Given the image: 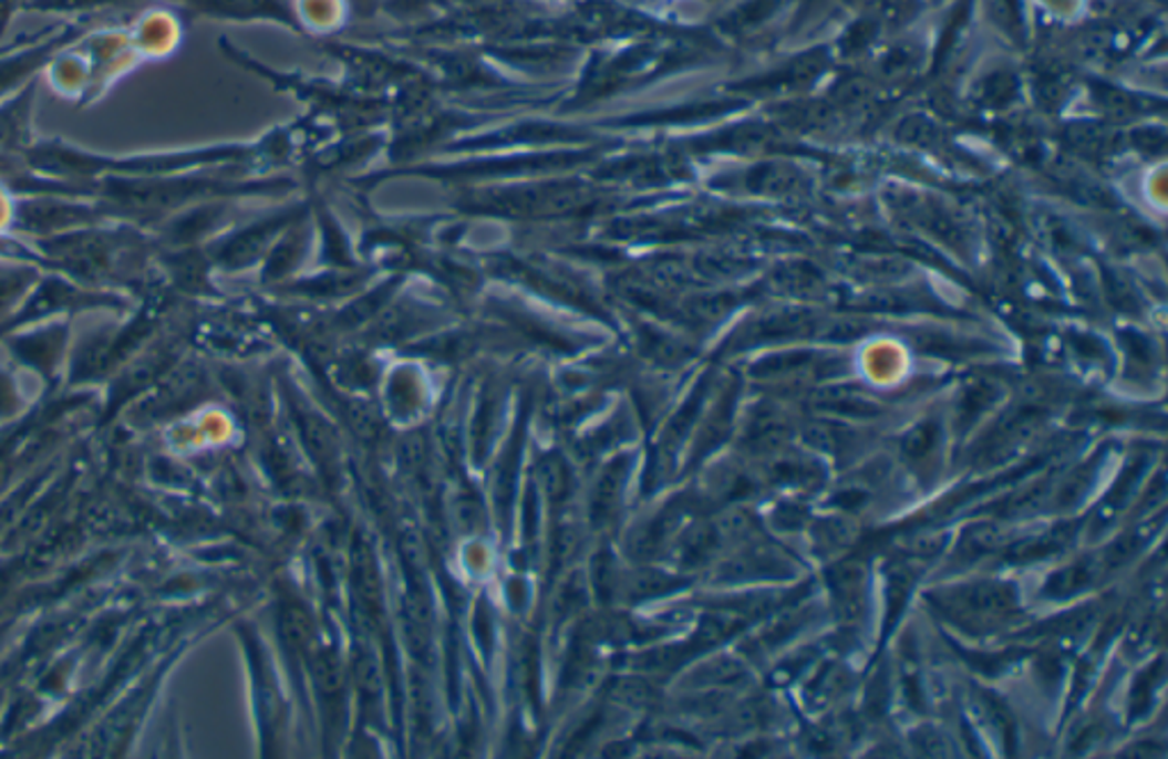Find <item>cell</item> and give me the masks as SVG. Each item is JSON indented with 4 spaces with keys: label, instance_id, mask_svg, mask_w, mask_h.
I'll return each instance as SVG.
<instances>
[{
    "label": "cell",
    "instance_id": "5",
    "mask_svg": "<svg viewBox=\"0 0 1168 759\" xmlns=\"http://www.w3.org/2000/svg\"><path fill=\"white\" fill-rule=\"evenodd\" d=\"M21 575L19 571V561L17 563H6L0 565V597H3L8 593V589L12 586V582Z\"/></svg>",
    "mask_w": 1168,
    "mask_h": 759
},
{
    "label": "cell",
    "instance_id": "6",
    "mask_svg": "<svg viewBox=\"0 0 1168 759\" xmlns=\"http://www.w3.org/2000/svg\"><path fill=\"white\" fill-rule=\"evenodd\" d=\"M10 475H12V464H10V459H8V457H0V490L6 488Z\"/></svg>",
    "mask_w": 1168,
    "mask_h": 759
},
{
    "label": "cell",
    "instance_id": "1",
    "mask_svg": "<svg viewBox=\"0 0 1168 759\" xmlns=\"http://www.w3.org/2000/svg\"><path fill=\"white\" fill-rule=\"evenodd\" d=\"M81 531L79 529H58L51 537H44L23 559L19 561V571L25 575L44 573L55 563H60L71 550L79 548Z\"/></svg>",
    "mask_w": 1168,
    "mask_h": 759
},
{
    "label": "cell",
    "instance_id": "4",
    "mask_svg": "<svg viewBox=\"0 0 1168 759\" xmlns=\"http://www.w3.org/2000/svg\"><path fill=\"white\" fill-rule=\"evenodd\" d=\"M30 274L19 270H3L0 272V313L8 306H12L14 299L28 288Z\"/></svg>",
    "mask_w": 1168,
    "mask_h": 759
},
{
    "label": "cell",
    "instance_id": "3",
    "mask_svg": "<svg viewBox=\"0 0 1168 759\" xmlns=\"http://www.w3.org/2000/svg\"><path fill=\"white\" fill-rule=\"evenodd\" d=\"M64 488H66V486L62 484V486H60L58 490H51V492H49V496H46V498H44V500H42L40 505H34V507H32L30 511H25L23 520H21V522H19V527H17L14 531H12V537H10V541H21V539H25V537L34 534V531H37V529H42V527H44V522L49 520V516H51V513L55 511V507H58V505H60V500L64 498Z\"/></svg>",
    "mask_w": 1168,
    "mask_h": 759
},
{
    "label": "cell",
    "instance_id": "2",
    "mask_svg": "<svg viewBox=\"0 0 1168 759\" xmlns=\"http://www.w3.org/2000/svg\"><path fill=\"white\" fill-rule=\"evenodd\" d=\"M30 96H21L0 110V146H12L21 142L23 128L28 124Z\"/></svg>",
    "mask_w": 1168,
    "mask_h": 759
}]
</instances>
